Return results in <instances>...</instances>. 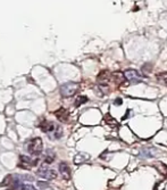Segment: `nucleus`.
Instances as JSON below:
<instances>
[{"instance_id":"nucleus-7","label":"nucleus","mask_w":167,"mask_h":190,"mask_svg":"<svg viewBox=\"0 0 167 190\" xmlns=\"http://www.w3.org/2000/svg\"><path fill=\"white\" fill-rule=\"evenodd\" d=\"M157 80H158L161 84H164V86H166L167 87V73L158 74V75H157Z\"/></svg>"},{"instance_id":"nucleus-1","label":"nucleus","mask_w":167,"mask_h":190,"mask_svg":"<svg viewBox=\"0 0 167 190\" xmlns=\"http://www.w3.org/2000/svg\"><path fill=\"white\" fill-rule=\"evenodd\" d=\"M27 150L30 154L38 156L40 153L42 151V141L40 138H33L27 143Z\"/></svg>"},{"instance_id":"nucleus-11","label":"nucleus","mask_w":167,"mask_h":190,"mask_svg":"<svg viewBox=\"0 0 167 190\" xmlns=\"http://www.w3.org/2000/svg\"><path fill=\"white\" fill-rule=\"evenodd\" d=\"M114 105H117V106L122 105V98H117V99L114 101Z\"/></svg>"},{"instance_id":"nucleus-5","label":"nucleus","mask_w":167,"mask_h":190,"mask_svg":"<svg viewBox=\"0 0 167 190\" xmlns=\"http://www.w3.org/2000/svg\"><path fill=\"white\" fill-rule=\"evenodd\" d=\"M59 171H60V173L63 174L65 179H70L71 178V170H70V167L67 166L66 163H60L59 164Z\"/></svg>"},{"instance_id":"nucleus-9","label":"nucleus","mask_w":167,"mask_h":190,"mask_svg":"<svg viewBox=\"0 0 167 190\" xmlns=\"http://www.w3.org/2000/svg\"><path fill=\"white\" fill-rule=\"evenodd\" d=\"M105 122H106V123H108V124H111V125H116V127L118 125V123L113 119L110 115H106V116H105Z\"/></svg>"},{"instance_id":"nucleus-2","label":"nucleus","mask_w":167,"mask_h":190,"mask_svg":"<svg viewBox=\"0 0 167 190\" xmlns=\"http://www.w3.org/2000/svg\"><path fill=\"white\" fill-rule=\"evenodd\" d=\"M124 78L132 84H138L143 80L142 75L135 70H126L124 72Z\"/></svg>"},{"instance_id":"nucleus-8","label":"nucleus","mask_w":167,"mask_h":190,"mask_svg":"<svg viewBox=\"0 0 167 190\" xmlns=\"http://www.w3.org/2000/svg\"><path fill=\"white\" fill-rule=\"evenodd\" d=\"M87 101V98L85 96H79L76 98V100H75V106H80L82 104H85Z\"/></svg>"},{"instance_id":"nucleus-6","label":"nucleus","mask_w":167,"mask_h":190,"mask_svg":"<svg viewBox=\"0 0 167 190\" xmlns=\"http://www.w3.org/2000/svg\"><path fill=\"white\" fill-rule=\"evenodd\" d=\"M56 116L60 119V121H63V122L67 121V119H68V114H67V112L65 111V109H59V111L56 113Z\"/></svg>"},{"instance_id":"nucleus-4","label":"nucleus","mask_w":167,"mask_h":190,"mask_svg":"<svg viewBox=\"0 0 167 190\" xmlns=\"http://www.w3.org/2000/svg\"><path fill=\"white\" fill-rule=\"evenodd\" d=\"M38 175H40L41 178H43L46 180H54L57 178V174L54 170H49L46 167H41L38 172Z\"/></svg>"},{"instance_id":"nucleus-3","label":"nucleus","mask_w":167,"mask_h":190,"mask_svg":"<svg viewBox=\"0 0 167 190\" xmlns=\"http://www.w3.org/2000/svg\"><path fill=\"white\" fill-rule=\"evenodd\" d=\"M79 90V84L75 83V82H68V83H65L60 88V92L64 97H71L73 96L76 91Z\"/></svg>"},{"instance_id":"nucleus-10","label":"nucleus","mask_w":167,"mask_h":190,"mask_svg":"<svg viewBox=\"0 0 167 190\" xmlns=\"http://www.w3.org/2000/svg\"><path fill=\"white\" fill-rule=\"evenodd\" d=\"M19 188L21 190H37L32 184H21Z\"/></svg>"}]
</instances>
